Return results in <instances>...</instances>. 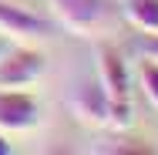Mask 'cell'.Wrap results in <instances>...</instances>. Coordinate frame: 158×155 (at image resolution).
Returning <instances> with one entry per match:
<instances>
[{
	"mask_svg": "<svg viewBox=\"0 0 158 155\" xmlns=\"http://www.w3.org/2000/svg\"><path fill=\"white\" fill-rule=\"evenodd\" d=\"M138 78H141V88H145V94H148V101L158 108V64H155V61H145V58H141Z\"/></svg>",
	"mask_w": 158,
	"mask_h": 155,
	"instance_id": "ba28073f",
	"label": "cell"
},
{
	"mask_svg": "<svg viewBox=\"0 0 158 155\" xmlns=\"http://www.w3.org/2000/svg\"><path fill=\"white\" fill-rule=\"evenodd\" d=\"M51 7L64 27L81 37L104 31L114 14V0H51Z\"/></svg>",
	"mask_w": 158,
	"mask_h": 155,
	"instance_id": "7a4b0ae2",
	"label": "cell"
},
{
	"mask_svg": "<svg viewBox=\"0 0 158 155\" xmlns=\"http://www.w3.org/2000/svg\"><path fill=\"white\" fill-rule=\"evenodd\" d=\"M74 111L84 125H94V128H104L111 125V101H108V91L101 88V81H84L77 94H74Z\"/></svg>",
	"mask_w": 158,
	"mask_h": 155,
	"instance_id": "8992f818",
	"label": "cell"
},
{
	"mask_svg": "<svg viewBox=\"0 0 158 155\" xmlns=\"http://www.w3.org/2000/svg\"><path fill=\"white\" fill-rule=\"evenodd\" d=\"M40 122V105L24 88H0V131H27Z\"/></svg>",
	"mask_w": 158,
	"mask_h": 155,
	"instance_id": "5b68a950",
	"label": "cell"
},
{
	"mask_svg": "<svg viewBox=\"0 0 158 155\" xmlns=\"http://www.w3.org/2000/svg\"><path fill=\"white\" fill-rule=\"evenodd\" d=\"M54 34V24L40 14H34L27 7H17L10 0H0V37H10V41H44Z\"/></svg>",
	"mask_w": 158,
	"mask_h": 155,
	"instance_id": "277c9868",
	"label": "cell"
},
{
	"mask_svg": "<svg viewBox=\"0 0 158 155\" xmlns=\"http://www.w3.org/2000/svg\"><path fill=\"white\" fill-rule=\"evenodd\" d=\"M0 54H3V41H0Z\"/></svg>",
	"mask_w": 158,
	"mask_h": 155,
	"instance_id": "7c38bea8",
	"label": "cell"
},
{
	"mask_svg": "<svg viewBox=\"0 0 158 155\" xmlns=\"http://www.w3.org/2000/svg\"><path fill=\"white\" fill-rule=\"evenodd\" d=\"M111 152H152L148 145H118V149H111Z\"/></svg>",
	"mask_w": 158,
	"mask_h": 155,
	"instance_id": "30bf717a",
	"label": "cell"
},
{
	"mask_svg": "<svg viewBox=\"0 0 158 155\" xmlns=\"http://www.w3.org/2000/svg\"><path fill=\"white\" fill-rule=\"evenodd\" d=\"M125 17L135 31H158V0H125Z\"/></svg>",
	"mask_w": 158,
	"mask_h": 155,
	"instance_id": "52a82bcc",
	"label": "cell"
},
{
	"mask_svg": "<svg viewBox=\"0 0 158 155\" xmlns=\"http://www.w3.org/2000/svg\"><path fill=\"white\" fill-rule=\"evenodd\" d=\"M44 67H47V58L27 44L3 51L0 54V88H31L44 74Z\"/></svg>",
	"mask_w": 158,
	"mask_h": 155,
	"instance_id": "3957f363",
	"label": "cell"
},
{
	"mask_svg": "<svg viewBox=\"0 0 158 155\" xmlns=\"http://www.w3.org/2000/svg\"><path fill=\"white\" fill-rule=\"evenodd\" d=\"M0 155H10V142L3 138V131H0Z\"/></svg>",
	"mask_w": 158,
	"mask_h": 155,
	"instance_id": "8fae6325",
	"label": "cell"
},
{
	"mask_svg": "<svg viewBox=\"0 0 158 155\" xmlns=\"http://www.w3.org/2000/svg\"><path fill=\"white\" fill-rule=\"evenodd\" d=\"M98 81L108 91L111 101V125L114 128H128L131 125V74L121 58V51L114 44H101L98 47Z\"/></svg>",
	"mask_w": 158,
	"mask_h": 155,
	"instance_id": "6da1fadb",
	"label": "cell"
},
{
	"mask_svg": "<svg viewBox=\"0 0 158 155\" xmlns=\"http://www.w3.org/2000/svg\"><path fill=\"white\" fill-rule=\"evenodd\" d=\"M131 47L145 58V61H155L158 64V31H141V34H135V41H131Z\"/></svg>",
	"mask_w": 158,
	"mask_h": 155,
	"instance_id": "9c48e42d",
	"label": "cell"
}]
</instances>
